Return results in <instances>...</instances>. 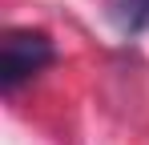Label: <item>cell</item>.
I'll use <instances>...</instances> for the list:
<instances>
[{
    "label": "cell",
    "instance_id": "cell-2",
    "mask_svg": "<svg viewBox=\"0 0 149 145\" xmlns=\"http://www.w3.org/2000/svg\"><path fill=\"white\" fill-rule=\"evenodd\" d=\"M105 8H109V20L125 36L149 32V0H105Z\"/></svg>",
    "mask_w": 149,
    "mask_h": 145
},
{
    "label": "cell",
    "instance_id": "cell-1",
    "mask_svg": "<svg viewBox=\"0 0 149 145\" xmlns=\"http://www.w3.org/2000/svg\"><path fill=\"white\" fill-rule=\"evenodd\" d=\"M52 40L45 32H32V28H16L4 36L0 48V89L4 93H16L24 81H32L40 69L52 65Z\"/></svg>",
    "mask_w": 149,
    "mask_h": 145
}]
</instances>
